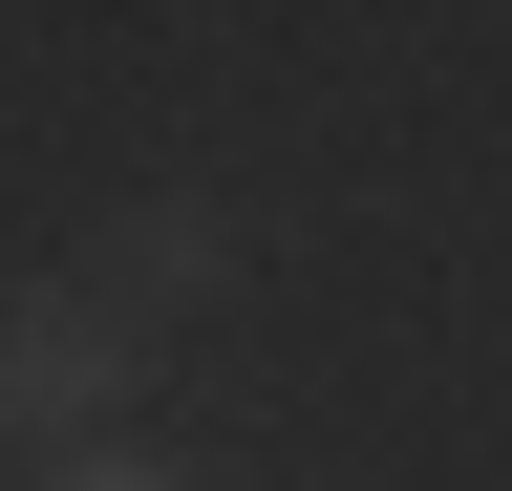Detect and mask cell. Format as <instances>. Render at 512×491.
I'll use <instances>...</instances> for the list:
<instances>
[{
	"instance_id": "cell-1",
	"label": "cell",
	"mask_w": 512,
	"mask_h": 491,
	"mask_svg": "<svg viewBox=\"0 0 512 491\" xmlns=\"http://www.w3.org/2000/svg\"><path fill=\"white\" fill-rule=\"evenodd\" d=\"M150 406V321L86 278H0V449H107Z\"/></svg>"
},
{
	"instance_id": "cell-2",
	"label": "cell",
	"mask_w": 512,
	"mask_h": 491,
	"mask_svg": "<svg viewBox=\"0 0 512 491\" xmlns=\"http://www.w3.org/2000/svg\"><path fill=\"white\" fill-rule=\"evenodd\" d=\"M86 299H128V321H192V299H235V214L214 193H128L86 235Z\"/></svg>"
},
{
	"instance_id": "cell-3",
	"label": "cell",
	"mask_w": 512,
	"mask_h": 491,
	"mask_svg": "<svg viewBox=\"0 0 512 491\" xmlns=\"http://www.w3.org/2000/svg\"><path fill=\"white\" fill-rule=\"evenodd\" d=\"M22 491H192V449H128V427H107V449H43Z\"/></svg>"
}]
</instances>
